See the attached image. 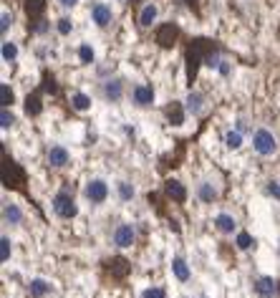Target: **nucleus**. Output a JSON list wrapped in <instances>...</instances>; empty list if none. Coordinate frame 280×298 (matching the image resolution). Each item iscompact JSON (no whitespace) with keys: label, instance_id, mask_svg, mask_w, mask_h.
I'll use <instances>...</instances> for the list:
<instances>
[{"label":"nucleus","instance_id":"f257e3e1","mask_svg":"<svg viewBox=\"0 0 280 298\" xmlns=\"http://www.w3.org/2000/svg\"><path fill=\"white\" fill-rule=\"evenodd\" d=\"M200 64H210L217 66V43H212L210 38H195L187 48V81L192 86L195 76H197V68Z\"/></svg>","mask_w":280,"mask_h":298},{"label":"nucleus","instance_id":"f03ea898","mask_svg":"<svg viewBox=\"0 0 280 298\" xmlns=\"http://www.w3.org/2000/svg\"><path fill=\"white\" fill-rule=\"evenodd\" d=\"M3 185L8 190H25V170L10 157H3Z\"/></svg>","mask_w":280,"mask_h":298},{"label":"nucleus","instance_id":"7ed1b4c3","mask_svg":"<svg viewBox=\"0 0 280 298\" xmlns=\"http://www.w3.org/2000/svg\"><path fill=\"white\" fill-rule=\"evenodd\" d=\"M253 144H255V149L260 154H273L275 149H278V142H275V137H273V131H268V129H258L255 131V137H253Z\"/></svg>","mask_w":280,"mask_h":298},{"label":"nucleus","instance_id":"20e7f679","mask_svg":"<svg viewBox=\"0 0 280 298\" xmlns=\"http://www.w3.org/2000/svg\"><path fill=\"white\" fill-rule=\"evenodd\" d=\"M154 38H157V43H159L161 48H172L174 43H177V38H180V28L172 25V23H164V25L157 28Z\"/></svg>","mask_w":280,"mask_h":298},{"label":"nucleus","instance_id":"39448f33","mask_svg":"<svg viewBox=\"0 0 280 298\" xmlns=\"http://www.w3.org/2000/svg\"><path fill=\"white\" fill-rule=\"evenodd\" d=\"M53 210L61 215V217H73L79 210H76V202H73V197L68 195V192H58L56 200H53Z\"/></svg>","mask_w":280,"mask_h":298},{"label":"nucleus","instance_id":"423d86ee","mask_svg":"<svg viewBox=\"0 0 280 298\" xmlns=\"http://www.w3.org/2000/svg\"><path fill=\"white\" fill-rule=\"evenodd\" d=\"M106 271L111 273V278H116V280H124V278L131 273V263H129L126 258H121V255H116V258L106 260Z\"/></svg>","mask_w":280,"mask_h":298},{"label":"nucleus","instance_id":"0eeeda50","mask_svg":"<svg viewBox=\"0 0 280 298\" xmlns=\"http://www.w3.org/2000/svg\"><path fill=\"white\" fill-rule=\"evenodd\" d=\"M106 195H109L106 182H101V180L88 182V187H86V197L91 200V202H104V200H106Z\"/></svg>","mask_w":280,"mask_h":298},{"label":"nucleus","instance_id":"6e6552de","mask_svg":"<svg viewBox=\"0 0 280 298\" xmlns=\"http://www.w3.org/2000/svg\"><path fill=\"white\" fill-rule=\"evenodd\" d=\"M164 192H167V197H172L174 202H184L187 200V190H184V185L180 180H167Z\"/></svg>","mask_w":280,"mask_h":298},{"label":"nucleus","instance_id":"1a4fd4ad","mask_svg":"<svg viewBox=\"0 0 280 298\" xmlns=\"http://www.w3.org/2000/svg\"><path fill=\"white\" fill-rule=\"evenodd\" d=\"M114 243L119 248H129L131 243H134V230H131V225H119V228H116Z\"/></svg>","mask_w":280,"mask_h":298},{"label":"nucleus","instance_id":"9d476101","mask_svg":"<svg viewBox=\"0 0 280 298\" xmlns=\"http://www.w3.org/2000/svg\"><path fill=\"white\" fill-rule=\"evenodd\" d=\"M66 162H68V152L63 147H51L48 149V165L51 167H63Z\"/></svg>","mask_w":280,"mask_h":298},{"label":"nucleus","instance_id":"9b49d317","mask_svg":"<svg viewBox=\"0 0 280 298\" xmlns=\"http://www.w3.org/2000/svg\"><path fill=\"white\" fill-rule=\"evenodd\" d=\"M134 101L139 104V106H149V104L154 101L152 86H137V88H134Z\"/></svg>","mask_w":280,"mask_h":298},{"label":"nucleus","instance_id":"f8f14e48","mask_svg":"<svg viewBox=\"0 0 280 298\" xmlns=\"http://www.w3.org/2000/svg\"><path fill=\"white\" fill-rule=\"evenodd\" d=\"M167 119H169L172 124H177V127L184 122V109H182L180 101H172L169 106H167Z\"/></svg>","mask_w":280,"mask_h":298},{"label":"nucleus","instance_id":"ddd939ff","mask_svg":"<svg viewBox=\"0 0 280 298\" xmlns=\"http://www.w3.org/2000/svg\"><path fill=\"white\" fill-rule=\"evenodd\" d=\"M94 21H96V25H101V28H104V25H109L111 23V8L109 5H94Z\"/></svg>","mask_w":280,"mask_h":298},{"label":"nucleus","instance_id":"4468645a","mask_svg":"<svg viewBox=\"0 0 280 298\" xmlns=\"http://www.w3.org/2000/svg\"><path fill=\"white\" fill-rule=\"evenodd\" d=\"M255 288H258V293H260L262 298H270L275 291H280V288L275 286V280H273V278H260V280L255 283Z\"/></svg>","mask_w":280,"mask_h":298},{"label":"nucleus","instance_id":"2eb2a0df","mask_svg":"<svg viewBox=\"0 0 280 298\" xmlns=\"http://www.w3.org/2000/svg\"><path fill=\"white\" fill-rule=\"evenodd\" d=\"M43 10H46V0H25V13H28V18H38V21H40Z\"/></svg>","mask_w":280,"mask_h":298},{"label":"nucleus","instance_id":"dca6fc26","mask_svg":"<svg viewBox=\"0 0 280 298\" xmlns=\"http://www.w3.org/2000/svg\"><path fill=\"white\" fill-rule=\"evenodd\" d=\"M40 109H43V104H40V91L28 94V96H25V111L31 114V116H38Z\"/></svg>","mask_w":280,"mask_h":298},{"label":"nucleus","instance_id":"f3484780","mask_svg":"<svg viewBox=\"0 0 280 298\" xmlns=\"http://www.w3.org/2000/svg\"><path fill=\"white\" fill-rule=\"evenodd\" d=\"M51 291V283H46V280H40V278H36V280H31V296L33 298H43Z\"/></svg>","mask_w":280,"mask_h":298},{"label":"nucleus","instance_id":"a211bd4d","mask_svg":"<svg viewBox=\"0 0 280 298\" xmlns=\"http://www.w3.org/2000/svg\"><path fill=\"white\" fill-rule=\"evenodd\" d=\"M215 225H217V230H222V233H232L235 230V217L232 215H217Z\"/></svg>","mask_w":280,"mask_h":298},{"label":"nucleus","instance_id":"6ab92c4d","mask_svg":"<svg viewBox=\"0 0 280 298\" xmlns=\"http://www.w3.org/2000/svg\"><path fill=\"white\" fill-rule=\"evenodd\" d=\"M172 268H174V276L180 278V280H189V268L182 258H174L172 260Z\"/></svg>","mask_w":280,"mask_h":298},{"label":"nucleus","instance_id":"aec40b11","mask_svg":"<svg viewBox=\"0 0 280 298\" xmlns=\"http://www.w3.org/2000/svg\"><path fill=\"white\" fill-rule=\"evenodd\" d=\"M154 18H157V8L154 5H144V10L139 13V23L141 25H152Z\"/></svg>","mask_w":280,"mask_h":298},{"label":"nucleus","instance_id":"412c9836","mask_svg":"<svg viewBox=\"0 0 280 298\" xmlns=\"http://www.w3.org/2000/svg\"><path fill=\"white\" fill-rule=\"evenodd\" d=\"M3 215H5V220H8V222H13V225H16V222H20V220H23V213L18 210L16 205H5Z\"/></svg>","mask_w":280,"mask_h":298},{"label":"nucleus","instance_id":"4be33fe9","mask_svg":"<svg viewBox=\"0 0 280 298\" xmlns=\"http://www.w3.org/2000/svg\"><path fill=\"white\" fill-rule=\"evenodd\" d=\"M71 104H73V109H79V111H86L88 106H91V99H88L86 94H73Z\"/></svg>","mask_w":280,"mask_h":298},{"label":"nucleus","instance_id":"5701e85b","mask_svg":"<svg viewBox=\"0 0 280 298\" xmlns=\"http://www.w3.org/2000/svg\"><path fill=\"white\" fill-rule=\"evenodd\" d=\"M106 96L111 99V101H116V99H121V81H109L106 84Z\"/></svg>","mask_w":280,"mask_h":298},{"label":"nucleus","instance_id":"b1692460","mask_svg":"<svg viewBox=\"0 0 280 298\" xmlns=\"http://www.w3.org/2000/svg\"><path fill=\"white\" fill-rule=\"evenodd\" d=\"M200 197H202L204 202H212V200L217 197V192H215V187H210V185H202V187H200Z\"/></svg>","mask_w":280,"mask_h":298},{"label":"nucleus","instance_id":"393cba45","mask_svg":"<svg viewBox=\"0 0 280 298\" xmlns=\"http://www.w3.org/2000/svg\"><path fill=\"white\" fill-rule=\"evenodd\" d=\"M225 142H227V147H230V149H238V147L242 144V139H240V131H230L227 137H225Z\"/></svg>","mask_w":280,"mask_h":298},{"label":"nucleus","instance_id":"a878e982","mask_svg":"<svg viewBox=\"0 0 280 298\" xmlns=\"http://www.w3.org/2000/svg\"><path fill=\"white\" fill-rule=\"evenodd\" d=\"M18 56V48L16 46H13V43H3V58H5V61H13V58H16Z\"/></svg>","mask_w":280,"mask_h":298},{"label":"nucleus","instance_id":"bb28decb","mask_svg":"<svg viewBox=\"0 0 280 298\" xmlns=\"http://www.w3.org/2000/svg\"><path fill=\"white\" fill-rule=\"evenodd\" d=\"M0 94H3V101H0V104H3V106L8 109L10 104H13V91H10V86L3 84V86H0Z\"/></svg>","mask_w":280,"mask_h":298},{"label":"nucleus","instance_id":"cd10ccee","mask_svg":"<svg viewBox=\"0 0 280 298\" xmlns=\"http://www.w3.org/2000/svg\"><path fill=\"white\" fill-rule=\"evenodd\" d=\"M13 122H16V119H13V114L3 106V111H0V127L8 129V127H13Z\"/></svg>","mask_w":280,"mask_h":298},{"label":"nucleus","instance_id":"c85d7f7f","mask_svg":"<svg viewBox=\"0 0 280 298\" xmlns=\"http://www.w3.org/2000/svg\"><path fill=\"white\" fill-rule=\"evenodd\" d=\"M10 258V240H8V237H3V240H0V260H8Z\"/></svg>","mask_w":280,"mask_h":298},{"label":"nucleus","instance_id":"c756f323","mask_svg":"<svg viewBox=\"0 0 280 298\" xmlns=\"http://www.w3.org/2000/svg\"><path fill=\"white\" fill-rule=\"evenodd\" d=\"M79 56H81V61H83V64H91V61H94V51H91V46H81V48H79Z\"/></svg>","mask_w":280,"mask_h":298},{"label":"nucleus","instance_id":"7c9ffc66","mask_svg":"<svg viewBox=\"0 0 280 298\" xmlns=\"http://www.w3.org/2000/svg\"><path fill=\"white\" fill-rule=\"evenodd\" d=\"M119 195H121V200H131V197H134V187L126 185V182H121L119 185Z\"/></svg>","mask_w":280,"mask_h":298},{"label":"nucleus","instance_id":"2f4dec72","mask_svg":"<svg viewBox=\"0 0 280 298\" xmlns=\"http://www.w3.org/2000/svg\"><path fill=\"white\" fill-rule=\"evenodd\" d=\"M250 245H253V237H250L247 233H240V235H238V248H242V250H247Z\"/></svg>","mask_w":280,"mask_h":298},{"label":"nucleus","instance_id":"473e14b6","mask_svg":"<svg viewBox=\"0 0 280 298\" xmlns=\"http://www.w3.org/2000/svg\"><path fill=\"white\" fill-rule=\"evenodd\" d=\"M40 91H51V94H56V84H53V76H48V73H46V76H43V88H40Z\"/></svg>","mask_w":280,"mask_h":298},{"label":"nucleus","instance_id":"72a5a7b5","mask_svg":"<svg viewBox=\"0 0 280 298\" xmlns=\"http://www.w3.org/2000/svg\"><path fill=\"white\" fill-rule=\"evenodd\" d=\"M141 298H164V291H161V288H146L141 293Z\"/></svg>","mask_w":280,"mask_h":298},{"label":"nucleus","instance_id":"f704fd0d","mask_svg":"<svg viewBox=\"0 0 280 298\" xmlns=\"http://www.w3.org/2000/svg\"><path fill=\"white\" fill-rule=\"evenodd\" d=\"M10 23H13V16H10L8 10H5V13H3V21H0V31H3V33H8Z\"/></svg>","mask_w":280,"mask_h":298},{"label":"nucleus","instance_id":"c9c22d12","mask_svg":"<svg viewBox=\"0 0 280 298\" xmlns=\"http://www.w3.org/2000/svg\"><path fill=\"white\" fill-rule=\"evenodd\" d=\"M187 101H189V104H187V106H189V111H200V96H197V94H192Z\"/></svg>","mask_w":280,"mask_h":298},{"label":"nucleus","instance_id":"e433bc0d","mask_svg":"<svg viewBox=\"0 0 280 298\" xmlns=\"http://www.w3.org/2000/svg\"><path fill=\"white\" fill-rule=\"evenodd\" d=\"M71 31V23H68V18H61V21H58V33H68Z\"/></svg>","mask_w":280,"mask_h":298},{"label":"nucleus","instance_id":"4c0bfd02","mask_svg":"<svg viewBox=\"0 0 280 298\" xmlns=\"http://www.w3.org/2000/svg\"><path fill=\"white\" fill-rule=\"evenodd\" d=\"M268 192H270L273 197H278V200H280V185H278V182H270V185H268Z\"/></svg>","mask_w":280,"mask_h":298},{"label":"nucleus","instance_id":"58836bf2","mask_svg":"<svg viewBox=\"0 0 280 298\" xmlns=\"http://www.w3.org/2000/svg\"><path fill=\"white\" fill-rule=\"evenodd\" d=\"M76 3H79V0H61V5H66V8L68 5H76Z\"/></svg>","mask_w":280,"mask_h":298},{"label":"nucleus","instance_id":"ea45409f","mask_svg":"<svg viewBox=\"0 0 280 298\" xmlns=\"http://www.w3.org/2000/svg\"><path fill=\"white\" fill-rule=\"evenodd\" d=\"M187 5L189 8H197V0H187Z\"/></svg>","mask_w":280,"mask_h":298}]
</instances>
